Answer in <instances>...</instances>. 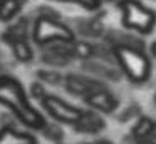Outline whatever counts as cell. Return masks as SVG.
I'll return each instance as SVG.
<instances>
[{"label": "cell", "mask_w": 156, "mask_h": 144, "mask_svg": "<svg viewBox=\"0 0 156 144\" xmlns=\"http://www.w3.org/2000/svg\"><path fill=\"white\" fill-rule=\"evenodd\" d=\"M0 104L7 106L27 127L44 129L47 124L44 116L29 102L22 84L12 76H0Z\"/></svg>", "instance_id": "obj_1"}, {"label": "cell", "mask_w": 156, "mask_h": 144, "mask_svg": "<svg viewBox=\"0 0 156 144\" xmlns=\"http://www.w3.org/2000/svg\"><path fill=\"white\" fill-rule=\"evenodd\" d=\"M114 55L118 62L121 64L122 70L133 82H144L151 74V64L149 59L138 49H133L129 45H116Z\"/></svg>", "instance_id": "obj_2"}, {"label": "cell", "mask_w": 156, "mask_h": 144, "mask_svg": "<svg viewBox=\"0 0 156 144\" xmlns=\"http://www.w3.org/2000/svg\"><path fill=\"white\" fill-rule=\"evenodd\" d=\"M118 7L122 13L124 27L138 30L141 33H149L156 25V13L139 0H119Z\"/></svg>", "instance_id": "obj_3"}, {"label": "cell", "mask_w": 156, "mask_h": 144, "mask_svg": "<svg viewBox=\"0 0 156 144\" xmlns=\"http://www.w3.org/2000/svg\"><path fill=\"white\" fill-rule=\"evenodd\" d=\"M32 39H34L35 44L44 45V44H49V42L72 44L76 40V37H74V32L66 23L59 22L55 19H51V17H39L34 23Z\"/></svg>", "instance_id": "obj_4"}, {"label": "cell", "mask_w": 156, "mask_h": 144, "mask_svg": "<svg viewBox=\"0 0 156 144\" xmlns=\"http://www.w3.org/2000/svg\"><path fill=\"white\" fill-rule=\"evenodd\" d=\"M41 100H42V106L45 107V111H47L55 121H61V122L76 124L81 119L82 112H84V111L77 109V107L67 104L66 100H62L61 97L51 96V94H45Z\"/></svg>", "instance_id": "obj_5"}, {"label": "cell", "mask_w": 156, "mask_h": 144, "mask_svg": "<svg viewBox=\"0 0 156 144\" xmlns=\"http://www.w3.org/2000/svg\"><path fill=\"white\" fill-rule=\"evenodd\" d=\"M84 100L91 107L101 111V112H111V111H114L116 106H118L116 97H112L111 94H109L106 89H102V87L94 89V90H91L89 94H86Z\"/></svg>", "instance_id": "obj_6"}, {"label": "cell", "mask_w": 156, "mask_h": 144, "mask_svg": "<svg viewBox=\"0 0 156 144\" xmlns=\"http://www.w3.org/2000/svg\"><path fill=\"white\" fill-rule=\"evenodd\" d=\"M74 126L79 132H98V131L104 129L106 122L102 121V117L98 116V114L91 112V111H84L81 119H79Z\"/></svg>", "instance_id": "obj_7"}, {"label": "cell", "mask_w": 156, "mask_h": 144, "mask_svg": "<svg viewBox=\"0 0 156 144\" xmlns=\"http://www.w3.org/2000/svg\"><path fill=\"white\" fill-rule=\"evenodd\" d=\"M0 144H37V139L32 134L19 132L9 126L0 131Z\"/></svg>", "instance_id": "obj_8"}, {"label": "cell", "mask_w": 156, "mask_h": 144, "mask_svg": "<svg viewBox=\"0 0 156 144\" xmlns=\"http://www.w3.org/2000/svg\"><path fill=\"white\" fill-rule=\"evenodd\" d=\"M67 89L71 90V92L74 94H89L91 90L94 89H99L101 86H98V84L91 82L89 79H82V77H77V76H69L67 77Z\"/></svg>", "instance_id": "obj_9"}, {"label": "cell", "mask_w": 156, "mask_h": 144, "mask_svg": "<svg viewBox=\"0 0 156 144\" xmlns=\"http://www.w3.org/2000/svg\"><path fill=\"white\" fill-rule=\"evenodd\" d=\"M22 9L20 0H0V20L9 22L12 20Z\"/></svg>", "instance_id": "obj_10"}, {"label": "cell", "mask_w": 156, "mask_h": 144, "mask_svg": "<svg viewBox=\"0 0 156 144\" xmlns=\"http://www.w3.org/2000/svg\"><path fill=\"white\" fill-rule=\"evenodd\" d=\"M10 45H12V50H14V55L17 57L20 62H29V60H32L34 52H32L30 45H29V42L25 39L12 40Z\"/></svg>", "instance_id": "obj_11"}, {"label": "cell", "mask_w": 156, "mask_h": 144, "mask_svg": "<svg viewBox=\"0 0 156 144\" xmlns=\"http://www.w3.org/2000/svg\"><path fill=\"white\" fill-rule=\"evenodd\" d=\"M71 55L79 57V59H87V57L92 55V45L87 42H74L71 44Z\"/></svg>", "instance_id": "obj_12"}, {"label": "cell", "mask_w": 156, "mask_h": 144, "mask_svg": "<svg viewBox=\"0 0 156 144\" xmlns=\"http://www.w3.org/2000/svg\"><path fill=\"white\" fill-rule=\"evenodd\" d=\"M153 129H154V122H153L151 119H148V117H141L139 122L136 124V127H134V136L139 137V139H143V137L149 136V134L153 132Z\"/></svg>", "instance_id": "obj_13"}, {"label": "cell", "mask_w": 156, "mask_h": 144, "mask_svg": "<svg viewBox=\"0 0 156 144\" xmlns=\"http://www.w3.org/2000/svg\"><path fill=\"white\" fill-rule=\"evenodd\" d=\"M42 131H44V134L49 137V139L57 141V142L62 139V136H64V134H62V131L59 129L57 126H49V124H45V127H44Z\"/></svg>", "instance_id": "obj_14"}, {"label": "cell", "mask_w": 156, "mask_h": 144, "mask_svg": "<svg viewBox=\"0 0 156 144\" xmlns=\"http://www.w3.org/2000/svg\"><path fill=\"white\" fill-rule=\"evenodd\" d=\"M61 2H72L77 5L84 7L87 10H98L101 7V0H61Z\"/></svg>", "instance_id": "obj_15"}, {"label": "cell", "mask_w": 156, "mask_h": 144, "mask_svg": "<svg viewBox=\"0 0 156 144\" xmlns=\"http://www.w3.org/2000/svg\"><path fill=\"white\" fill-rule=\"evenodd\" d=\"M39 77L41 79H44L45 82H49V84H59L61 82V74H57V72H49V70H41L39 72Z\"/></svg>", "instance_id": "obj_16"}, {"label": "cell", "mask_w": 156, "mask_h": 144, "mask_svg": "<svg viewBox=\"0 0 156 144\" xmlns=\"http://www.w3.org/2000/svg\"><path fill=\"white\" fill-rule=\"evenodd\" d=\"M30 89H32V96H34L35 99H42V97L45 96V90L42 89L41 84H32Z\"/></svg>", "instance_id": "obj_17"}, {"label": "cell", "mask_w": 156, "mask_h": 144, "mask_svg": "<svg viewBox=\"0 0 156 144\" xmlns=\"http://www.w3.org/2000/svg\"><path fill=\"white\" fill-rule=\"evenodd\" d=\"M151 52H153V55L156 57V42H153V44H151Z\"/></svg>", "instance_id": "obj_18"}, {"label": "cell", "mask_w": 156, "mask_h": 144, "mask_svg": "<svg viewBox=\"0 0 156 144\" xmlns=\"http://www.w3.org/2000/svg\"><path fill=\"white\" fill-rule=\"evenodd\" d=\"M94 144H111L109 141H98V142H94Z\"/></svg>", "instance_id": "obj_19"}, {"label": "cell", "mask_w": 156, "mask_h": 144, "mask_svg": "<svg viewBox=\"0 0 156 144\" xmlns=\"http://www.w3.org/2000/svg\"><path fill=\"white\" fill-rule=\"evenodd\" d=\"M102 2H116V0H102Z\"/></svg>", "instance_id": "obj_20"}, {"label": "cell", "mask_w": 156, "mask_h": 144, "mask_svg": "<svg viewBox=\"0 0 156 144\" xmlns=\"http://www.w3.org/2000/svg\"><path fill=\"white\" fill-rule=\"evenodd\" d=\"M57 144H59V142H57Z\"/></svg>", "instance_id": "obj_21"}]
</instances>
